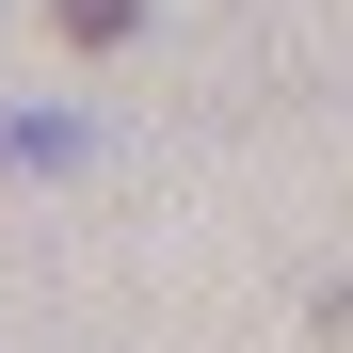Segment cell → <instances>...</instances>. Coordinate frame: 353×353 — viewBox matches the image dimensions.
I'll return each instance as SVG.
<instances>
[{
  "mask_svg": "<svg viewBox=\"0 0 353 353\" xmlns=\"http://www.w3.org/2000/svg\"><path fill=\"white\" fill-rule=\"evenodd\" d=\"M321 337H337V353H353V289H321Z\"/></svg>",
  "mask_w": 353,
  "mask_h": 353,
  "instance_id": "2",
  "label": "cell"
},
{
  "mask_svg": "<svg viewBox=\"0 0 353 353\" xmlns=\"http://www.w3.org/2000/svg\"><path fill=\"white\" fill-rule=\"evenodd\" d=\"M65 32H81V48H112V32H129V0H65Z\"/></svg>",
  "mask_w": 353,
  "mask_h": 353,
  "instance_id": "1",
  "label": "cell"
}]
</instances>
